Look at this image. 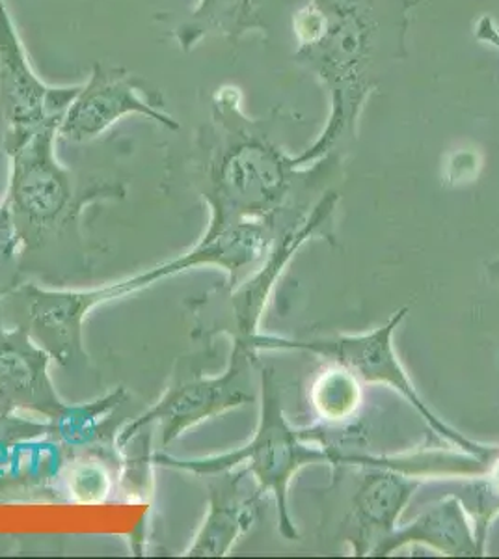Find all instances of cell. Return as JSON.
<instances>
[{
	"mask_svg": "<svg viewBox=\"0 0 499 559\" xmlns=\"http://www.w3.org/2000/svg\"><path fill=\"white\" fill-rule=\"evenodd\" d=\"M417 0H310L293 17L298 62L329 92V121L311 146L295 155L300 168L323 163L356 140L369 97L406 57Z\"/></svg>",
	"mask_w": 499,
	"mask_h": 559,
	"instance_id": "cell-1",
	"label": "cell"
},
{
	"mask_svg": "<svg viewBox=\"0 0 499 559\" xmlns=\"http://www.w3.org/2000/svg\"><path fill=\"white\" fill-rule=\"evenodd\" d=\"M213 118V147L203 174V198L211 210L207 231L302 215L295 192L302 191L316 165L300 168L271 139L265 121L248 120L234 90L216 94Z\"/></svg>",
	"mask_w": 499,
	"mask_h": 559,
	"instance_id": "cell-2",
	"label": "cell"
},
{
	"mask_svg": "<svg viewBox=\"0 0 499 559\" xmlns=\"http://www.w3.org/2000/svg\"><path fill=\"white\" fill-rule=\"evenodd\" d=\"M274 239L276 224L245 221L221 231H205L202 241L189 252L99 289L55 292L23 284L17 287V293L28 305L26 326L31 329L32 337L49 350L52 360H57L63 368H71L88 358L84 350V321L97 306L142 292L157 282L202 265L224 269L228 273V287H235L245 269L252 267L269 254Z\"/></svg>",
	"mask_w": 499,
	"mask_h": 559,
	"instance_id": "cell-3",
	"label": "cell"
},
{
	"mask_svg": "<svg viewBox=\"0 0 499 559\" xmlns=\"http://www.w3.org/2000/svg\"><path fill=\"white\" fill-rule=\"evenodd\" d=\"M261 411L260 424L252 440L235 452L211 455V457L177 459L168 453L157 452L153 463L190 472L197 476H209L218 472L242 468L258 484L261 495L271 492L278 508L280 532L285 539H298L297 527L289 515V484L298 471L308 464H369L382 466L384 459L367 455H343L332 450H321L308 444L302 431H297L287 421L284 401L280 390L278 377L274 369H261Z\"/></svg>",
	"mask_w": 499,
	"mask_h": 559,
	"instance_id": "cell-4",
	"label": "cell"
},
{
	"mask_svg": "<svg viewBox=\"0 0 499 559\" xmlns=\"http://www.w3.org/2000/svg\"><path fill=\"white\" fill-rule=\"evenodd\" d=\"M60 120L62 116L45 121L36 133L7 150L12 159V176L4 204L12 213L25 248L39 245L45 236L60 234L76 224L84 205L123 197L118 183L92 181L84 187L70 170L60 166L55 157V136Z\"/></svg>",
	"mask_w": 499,
	"mask_h": 559,
	"instance_id": "cell-5",
	"label": "cell"
},
{
	"mask_svg": "<svg viewBox=\"0 0 499 559\" xmlns=\"http://www.w3.org/2000/svg\"><path fill=\"white\" fill-rule=\"evenodd\" d=\"M340 194L334 191L326 192L310 215L302 221L287 226L274 239V247L269 250L266 261L258 273H253L245 284H237L226 289H215L205 293L200 299L192 302L194 316V334L200 342H209L216 334H226L234 344L248 345L258 350L260 340L261 316L265 312L266 300L278 282L280 274L284 273L287 263L304 242L316 236H324V228L329 226L334 215L335 204Z\"/></svg>",
	"mask_w": 499,
	"mask_h": 559,
	"instance_id": "cell-6",
	"label": "cell"
},
{
	"mask_svg": "<svg viewBox=\"0 0 499 559\" xmlns=\"http://www.w3.org/2000/svg\"><path fill=\"white\" fill-rule=\"evenodd\" d=\"M406 312L408 308H403L393 313L392 318L388 319V323L379 329L366 334H356V336L343 334V336L317 337V340H287V337L261 334L258 349L308 350L313 355L330 358L340 368L351 371L356 379L393 388L411 403L412 407L416 408L419 416L429 424L430 429L437 432L438 437L448 440L449 444L455 445L462 452L468 453L470 457L488 461L494 453H498V450L464 437L462 432L456 431L440 416L432 413L429 403H425L424 397L417 394L414 382L411 381L406 369L395 355L393 332L405 319Z\"/></svg>",
	"mask_w": 499,
	"mask_h": 559,
	"instance_id": "cell-7",
	"label": "cell"
},
{
	"mask_svg": "<svg viewBox=\"0 0 499 559\" xmlns=\"http://www.w3.org/2000/svg\"><path fill=\"white\" fill-rule=\"evenodd\" d=\"M258 362V350L248 345L234 344L229 364L222 376L205 377L202 373L177 381L166 394L133 419L120 432L118 445L127 448L146 427L157 426L161 445L168 448L190 427L205 419L242 407L256 401L253 368Z\"/></svg>",
	"mask_w": 499,
	"mask_h": 559,
	"instance_id": "cell-8",
	"label": "cell"
},
{
	"mask_svg": "<svg viewBox=\"0 0 499 559\" xmlns=\"http://www.w3.org/2000/svg\"><path fill=\"white\" fill-rule=\"evenodd\" d=\"M52 356L32 337L28 326L7 329L0 295V413L26 411L49 419L58 435L70 424L76 405L58 395L49 376Z\"/></svg>",
	"mask_w": 499,
	"mask_h": 559,
	"instance_id": "cell-9",
	"label": "cell"
},
{
	"mask_svg": "<svg viewBox=\"0 0 499 559\" xmlns=\"http://www.w3.org/2000/svg\"><path fill=\"white\" fill-rule=\"evenodd\" d=\"M153 92L123 68H108L97 62L90 83L79 88L62 115L58 134L73 142H86L105 133L123 116L142 115L177 129V121L166 115L161 103L152 102Z\"/></svg>",
	"mask_w": 499,
	"mask_h": 559,
	"instance_id": "cell-10",
	"label": "cell"
},
{
	"mask_svg": "<svg viewBox=\"0 0 499 559\" xmlns=\"http://www.w3.org/2000/svg\"><path fill=\"white\" fill-rule=\"evenodd\" d=\"M76 92L79 88H45L39 83L28 70L7 10L0 2V102L7 108L10 123L4 147L17 146L36 133L45 121L62 116Z\"/></svg>",
	"mask_w": 499,
	"mask_h": 559,
	"instance_id": "cell-11",
	"label": "cell"
},
{
	"mask_svg": "<svg viewBox=\"0 0 499 559\" xmlns=\"http://www.w3.org/2000/svg\"><path fill=\"white\" fill-rule=\"evenodd\" d=\"M248 472L242 468L209 474V509L197 539L185 556L222 558L228 556L235 543L247 534L258 519L260 489L245 495L240 485Z\"/></svg>",
	"mask_w": 499,
	"mask_h": 559,
	"instance_id": "cell-12",
	"label": "cell"
},
{
	"mask_svg": "<svg viewBox=\"0 0 499 559\" xmlns=\"http://www.w3.org/2000/svg\"><path fill=\"white\" fill-rule=\"evenodd\" d=\"M411 543H421L443 556H480L485 552V540L480 539L477 526L472 524L456 496H448L442 502L430 506L412 524L399 527L380 540L371 554L390 556Z\"/></svg>",
	"mask_w": 499,
	"mask_h": 559,
	"instance_id": "cell-13",
	"label": "cell"
},
{
	"mask_svg": "<svg viewBox=\"0 0 499 559\" xmlns=\"http://www.w3.org/2000/svg\"><path fill=\"white\" fill-rule=\"evenodd\" d=\"M289 0H200L189 21L177 31L181 49H194L203 38L222 36L229 44L248 33H269Z\"/></svg>",
	"mask_w": 499,
	"mask_h": 559,
	"instance_id": "cell-14",
	"label": "cell"
},
{
	"mask_svg": "<svg viewBox=\"0 0 499 559\" xmlns=\"http://www.w3.org/2000/svg\"><path fill=\"white\" fill-rule=\"evenodd\" d=\"M414 477L393 466H375L353 500L354 524L364 537H377L380 543L397 530L399 516L419 484Z\"/></svg>",
	"mask_w": 499,
	"mask_h": 559,
	"instance_id": "cell-15",
	"label": "cell"
},
{
	"mask_svg": "<svg viewBox=\"0 0 499 559\" xmlns=\"http://www.w3.org/2000/svg\"><path fill=\"white\" fill-rule=\"evenodd\" d=\"M316 407L326 419H345L360 403V390L356 377L347 369H334L316 386Z\"/></svg>",
	"mask_w": 499,
	"mask_h": 559,
	"instance_id": "cell-16",
	"label": "cell"
},
{
	"mask_svg": "<svg viewBox=\"0 0 499 559\" xmlns=\"http://www.w3.org/2000/svg\"><path fill=\"white\" fill-rule=\"evenodd\" d=\"M23 248H25V241L13 223L8 205L2 202L0 204V295L2 297L12 289H17Z\"/></svg>",
	"mask_w": 499,
	"mask_h": 559,
	"instance_id": "cell-17",
	"label": "cell"
},
{
	"mask_svg": "<svg viewBox=\"0 0 499 559\" xmlns=\"http://www.w3.org/2000/svg\"><path fill=\"white\" fill-rule=\"evenodd\" d=\"M70 489L76 496V502L99 503L107 498L110 481L102 466L81 464L71 472Z\"/></svg>",
	"mask_w": 499,
	"mask_h": 559,
	"instance_id": "cell-18",
	"label": "cell"
},
{
	"mask_svg": "<svg viewBox=\"0 0 499 559\" xmlns=\"http://www.w3.org/2000/svg\"><path fill=\"white\" fill-rule=\"evenodd\" d=\"M475 39L480 44L490 45L499 51V25L490 15H480L474 28Z\"/></svg>",
	"mask_w": 499,
	"mask_h": 559,
	"instance_id": "cell-19",
	"label": "cell"
},
{
	"mask_svg": "<svg viewBox=\"0 0 499 559\" xmlns=\"http://www.w3.org/2000/svg\"><path fill=\"white\" fill-rule=\"evenodd\" d=\"M490 267H492V271H498V273H499V260L496 261V263H492V265H490Z\"/></svg>",
	"mask_w": 499,
	"mask_h": 559,
	"instance_id": "cell-20",
	"label": "cell"
}]
</instances>
